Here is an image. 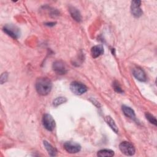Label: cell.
I'll list each match as a JSON object with an SVG mask.
<instances>
[{
	"mask_svg": "<svg viewBox=\"0 0 157 157\" xmlns=\"http://www.w3.org/2000/svg\"><path fill=\"white\" fill-rule=\"evenodd\" d=\"M44 143V145L45 148V149L47 150V151H48V154L51 156H55L56 155V150L55 148H54L50 144H49L47 141L44 140L43 142Z\"/></svg>",
	"mask_w": 157,
	"mask_h": 157,
	"instance_id": "obj_14",
	"label": "cell"
},
{
	"mask_svg": "<svg viewBox=\"0 0 157 157\" xmlns=\"http://www.w3.org/2000/svg\"><path fill=\"white\" fill-rule=\"evenodd\" d=\"M67 101V99L64 97H58L53 101V105L54 107H58V105L65 103Z\"/></svg>",
	"mask_w": 157,
	"mask_h": 157,
	"instance_id": "obj_16",
	"label": "cell"
},
{
	"mask_svg": "<svg viewBox=\"0 0 157 157\" xmlns=\"http://www.w3.org/2000/svg\"><path fill=\"white\" fill-rule=\"evenodd\" d=\"M53 69L58 74L63 75L67 72L66 65L62 61H56L53 64Z\"/></svg>",
	"mask_w": 157,
	"mask_h": 157,
	"instance_id": "obj_8",
	"label": "cell"
},
{
	"mask_svg": "<svg viewBox=\"0 0 157 157\" xmlns=\"http://www.w3.org/2000/svg\"><path fill=\"white\" fill-rule=\"evenodd\" d=\"M132 74L134 77L140 82H145L147 80L146 75L144 71L140 67H135L132 71Z\"/></svg>",
	"mask_w": 157,
	"mask_h": 157,
	"instance_id": "obj_9",
	"label": "cell"
},
{
	"mask_svg": "<svg viewBox=\"0 0 157 157\" xmlns=\"http://www.w3.org/2000/svg\"><path fill=\"white\" fill-rule=\"evenodd\" d=\"M122 110L123 113L127 117L131 119H134L136 118V114L133 109H132L130 107L123 105H122Z\"/></svg>",
	"mask_w": 157,
	"mask_h": 157,
	"instance_id": "obj_12",
	"label": "cell"
},
{
	"mask_svg": "<svg viewBox=\"0 0 157 157\" xmlns=\"http://www.w3.org/2000/svg\"><path fill=\"white\" fill-rule=\"evenodd\" d=\"M3 31L9 36L13 39H17L20 34V29L14 25H7L4 26Z\"/></svg>",
	"mask_w": 157,
	"mask_h": 157,
	"instance_id": "obj_5",
	"label": "cell"
},
{
	"mask_svg": "<svg viewBox=\"0 0 157 157\" xmlns=\"http://www.w3.org/2000/svg\"><path fill=\"white\" fill-rule=\"evenodd\" d=\"M104 53V48L101 45L93 46L91 49V54L93 58H96Z\"/></svg>",
	"mask_w": 157,
	"mask_h": 157,
	"instance_id": "obj_10",
	"label": "cell"
},
{
	"mask_svg": "<svg viewBox=\"0 0 157 157\" xmlns=\"http://www.w3.org/2000/svg\"><path fill=\"white\" fill-rule=\"evenodd\" d=\"M140 4L141 1L138 0L132 1L131 2V11L132 14L136 17H139L143 13V12L140 8Z\"/></svg>",
	"mask_w": 157,
	"mask_h": 157,
	"instance_id": "obj_7",
	"label": "cell"
},
{
	"mask_svg": "<svg viewBox=\"0 0 157 157\" xmlns=\"http://www.w3.org/2000/svg\"><path fill=\"white\" fill-rule=\"evenodd\" d=\"M42 124L44 127L48 131H52L55 127V121L53 118L50 114L44 115L42 118Z\"/></svg>",
	"mask_w": 157,
	"mask_h": 157,
	"instance_id": "obj_4",
	"label": "cell"
},
{
	"mask_svg": "<svg viewBox=\"0 0 157 157\" xmlns=\"http://www.w3.org/2000/svg\"><path fill=\"white\" fill-rule=\"evenodd\" d=\"M113 155L114 151L110 149H102L97 153V156L99 157H111Z\"/></svg>",
	"mask_w": 157,
	"mask_h": 157,
	"instance_id": "obj_15",
	"label": "cell"
},
{
	"mask_svg": "<svg viewBox=\"0 0 157 157\" xmlns=\"http://www.w3.org/2000/svg\"><path fill=\"white\" fill-rule=\"evenodd\" d=\"M35 87L37 92L39 94L45 96L50 92L52 88V83L51 80L47 77H39L36 81Z\"/></svg>",
	"mask_w": 157,
	"mask_h": 157,
	"instance_id": "obj_1",
	"label": "cell"
},
{
	"mask_svg": "<svg viewBox=\"0 0 157 157\" xmlns=\"http://www.w3.org/2000/svg\"><path fill=\"white\" fill-rule=\"evenodd\" d=\"M55 24V23H54V22H52V23H45V25L49 26H54Z\"/></svg>",
	"mask_w": 157,
	"mask_h": 157,
	"instance_id": "obj_20",
	"label": "cell"
},
{
	"mask_svg": "<svg viewBox=\"0 0 157 157\" xmlns=\"http://www.w3.org/2000/svg\"><path fill=\"white\" fill-rule=\"evenodd\" d=\"M145 117L151 123L153 124L155 126L156 125V120L155 117L153 115H152L150 113H145Z\"/></svg>",
	"mask_w": 157,
	"mask_h": 157,
	"instance_id": "obj_17",
	"label": "cell"
},
{
	"mask_svg": "<svg viewBox=\"0 0 157 157\" xmlns=\"http://www.w3.org/2000/svg\"><path fill=\"white\" fill-rule=\"evenodd\" d=\"M70 89L73 93L77 95H81L87 91L86 86L84 84L78 82H72L70 85Z\"/></svg>",
	"mask_w": 157,
	"mask_h": 157,
	"instance_id": "obj_3",
	"label": "cell"
},
{
	"mask_svg": "<svg viewBox=\"0 0 157 157\" xmlns=\"http://www.w3.org/2000/svg\"><path fill=\"white\" fill-rule=\"evenodd\" d=\"M69 10L71 17L74 19L75 21L80 22L82 20V16L79 12V10L73 6H70L69 7Z\"/></svg>",
	"mask_w": 157,
	"mask_h": 157,
	"instance_id": "obj_11",
	"label": "cell"
},
{
	"mask_svg": "<svg viewBox=\"0 0 157 157\" xmlns=\"http://www.w3.org/2000/svg\"><path fill=\"white\" fill-rule=\"evenodd\" d=\"M64 148L66 151L69 153H76L79 152L81 150V146L78 144L73 142H65Z\"/></svg>",
	"mask_w": 157,
	"mask_h": 157,
	"instance_id": "obj_6",
	"label": "cell"
},
{
	"mask_svg": "<svg viewBox=\"0 0 157 157\" xmlns=\"http://www.w3.org/2000/svg\"><path fill=\"white\" fill-rule=\"evenodd\" d=\"M105 120L107 124L110 126V128L115 132L117 133L118 132V127L115 122V121L112 119V118L110 116H106L105 117Z\"/></svg>",
	"mask_w": 157,
	"mask_h": 157,
	"instance_id": "obj_13",
	"label": "cell"
},
{
	"mask_svg": "<svg viewBox=\"0 0 157 157\" xmlns=\"http://www.w3.org/2000/svg\"><path fill=\"white\" fill-rule=\"evenodd\" d=\"M113 89L115 90V91L118 93H122L123 91L120 86V85H119L118 82L115 81L113 82Z\"/></svg>",
	"mask_w": 157,
	"mask_h": 157,
	"instance_id": "obj_18",
	"label": "cell"
},
{
	"mask_svg": "<svg viewBox=\"0 0 157 157\" xmlns=\"http://www.w3.org/2000/svg\"><path fill=\"white\" fill-rule=\"evenodd\" d=\"M120 151L126 156H132L135 153V148L132 144L129 142L124 141L119 145Z\"/></svg>",
	"mask_w": 157,
	"mask_h": 157,
	"instance_id": "obj_2",
	"label": "cell"
},
{
	"mask_svg": "<svg viewBox=\"0 0 157 157\" xmlns=\"http://www.w3.org/2000/svg\"><path fill=\"white\" fill-rule=\"evenodd\" d=\"M7 77H8V75H7V72L2 73V75H1V78H0L1 83L3 84L4 83H5L7 80Z\"/></svg>",
	"mask_w": 157,
	"mask_h": 157,
	"instance_id": "obj_19",
	"label": "cell"
}]
</instances>
